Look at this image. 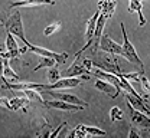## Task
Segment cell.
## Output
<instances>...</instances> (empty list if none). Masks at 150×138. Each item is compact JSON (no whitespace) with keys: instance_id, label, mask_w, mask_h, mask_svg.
<instances>
[{"instance_id":"6da1fadb","label":"cell","mask_w":150,"mask_h":138,"mask_svg":"<svg viewBox=\"0 0 150 138\" xmlns=\"http://www.w3.org/2000/svg\"><path fill=\"white\" fill-rule=\"evenodd\" d=\"M120 26H121V33H123V50H124L123 58H126L129 62H131L133 65H136L139 69H142V71H143L144 65H143L142 59L139 58V55H137V52H136L134 46L131 45L130 40H129L127 32H126V27H124V23L121 22V23H120Z\"/></svg>"},{"instance_id":"7a4b0ae2","label":"cell","mask_w":150,"mask_h":138,"mask_svg":"<svg viewBox=\"0 0 150 138\" xmlns=\"http://www.w3.org/2000/svg\"><path fill=\"white\" fill-rule=\"evenodd\" d=\"M4 26H6V30H9V32H12L16 38L22 40L25 45H26V38H25V30H23V23H22V16H20V12L16 10V12H13L7 20L4 22Z\"/></svg>"},{"instance_id":"3957f363","label":"cell","mask_w":150,"mask_h":138,"mask_svg":"<svg viewBox=\"0 0 150 138\" xmlns=\"http://www.w3.org/2000/svg\"><path fill=\"white\" fill-rule=\"evenodd\" d=\"M84 79L78 78V76H62L59 78L56 82L43 85V91H59V89H71L78 86Z\"/></svg>"},{"instance_id":"277c9868","label":"cell","mask_w":150,"mask_h":138,"mask_svg":"<svg viewBox=\"0 0 150 138\" xmlns=\"http://www.w3.org/2000/svg\"><path fill=\"white\" fill-rule=\"evenodd\" d=\"M26 46H28V50L29 52H33L39 56H48V58H54L56 60V65L59 63H64L67 58H68V53H56V52H52L46 48H40V46H36V45H32L29 42H26Z\"/></svg>"},{"instance_id":"5b68a950","label":"cell","mask_w":150,"mask_h":138,"mask_svg":"<svg viewBox=\"0 0 150 138\" xmlns=\"http://www.w3.org/2000/svg\"><path fill=\"white\" fill-rule=\"evenodd\" d=\"M98 49H101L103 52H107V53L117 55V56H123V55H124L123 46L118 45L117 42H114V40H112L110 36H107V35H103V36H101Z\"/></svg>"},{"instance_id":"8992f818","label":"cell","mask_w":150,"mask_h":138,"mask_svg":"<svg viewBox=\"0 0 150 138\" xmlns=\"http://www.w3.org/2000/svg\"><path fill=\"white\" fill-rule=\"evenodd\" d=\"M129 109H130V119H131V124L137 128H146V130H150V117L147 114L139 111V109H134L131 105L127 104Z\"/></svg>"},{"instance_id":"52a82bcc","label":"cell","mask_w":150,"mask_h":138,"mask_svg":"<svg viewBox=\"0 0 150 138\" xmlns=\"http://www.w3.org/2000/svg\"><path fill=\"white\" fill-rule=\"evenodd\" d=\"M95 88L98 89V91H101V92H104L105 95H108L110 98H117L118 95H120V89L114 85V83H111V82H108V81H104V79H98L97 78V81H95Z\"/></svg>"},{"instance_id":"ba28073f","label":"cell","mask_w":150,"mask_h":138,"mask_svg":"<svg viewBox=\"0 0 150 138\" xmlns=\"http://www.w3.org/2000/svg\"><path fill=\"white\" fill-rule=\"evenodd\" d=\"M42 105L46 106V108H55V109H59V111H79V109H84L79 105L69 104V102H65V101H61V99H56V101H43Z\"/></svg>"},{"instance_id":"9c48e42d","label":"cell","mask_w":150,"mask_h":138,"mask_svg":"<svg viewBox=\"0 0 150 138\" xmlns=\"http://www.w3.org/2000/svg\"><path fill=\"white\" fill-rule=\"evenodd\" d=\"M43 92L52 95V98L61 99V101H65V102H69V104H75V105H79L82 108L88 106V104L85 101H82L81 98H78L76 95H72V94H61V92H55V91H43Z\"/></svg>"},{"instance_id":"30bf717a","label":"cell","mask_w":150,"mask_h":138,"mask_svg":"<svg viewBox=\"0 0 150 138\" xmlns=\"http://www.w3.org/2000/svg\"><path fill=\"white\" fill-rule=\"evenodd\" d=\"M4 86L12 91H26V89H38L43 91V83H35V82H6Z\"/></svg>"},{"instance_id":"8fae6325","label":"cell","mask_w":150,"mask_h":138,"mask_svg":"<svg viewBox=\"0 0 150 138\" xmlns=\"http://www.w3.org/2000/svg\"><path fill=\"white\" fill-rule=\"evenodd\" d=\"M105 22H107L105 15L100 13L98 20H97V26H95V32H94V36H93V45H91V46H94V52L98 49V45H100V40H101V36H103V30H104Z\"/></svg>"},{"instance_id":"7c38bea8","label":"cell","mask_w":150,"mask_h":138,"mask_svg":"<svg viewBox=\"0 0 150 138\" xmlns=\"http://www.w3.org/2000/svg\"><path fill=\"white\" fill-rule=\"evenodd\" d=\"M3 52H4V50H3ZM3 58H4V60H3V78H1L3 83H6V82H19L20 78L18 76V74H15L13 69L10 68V63H9L10 59L6 58L4 55H3Z\"/></svg>"},{"instance_id":"4fadbf2b","label":"cell","mask_w":150,"mask_h":138,"mask_svg":"<svg viewBox=\"0 0 150 138\" xmlns=\"http://www.w3.org/2000/svg\"><path fill=\"white\" fill-rule=\"evenodd\" d=\"M42 4H55L54 0H18L10 4V9L16 7H35V6H42Z\"/></svg>"},{"instance_id":"5bb4252c","label":"cell","mask_w":150,"mask_h":138,"mask_svg":"<svg viewBox=\"0 0 150 138\" xmlns=\"http://www.w3.org/2000/svg\"><path fill=\"white\" fill-rule=\"evenodd\" d=\"M115 6H117V1L115 0H98V10L103 15H105L107 19L112 18L114 10H115Z\"/></svg>"},{"instance_id":"9a60e30c","label":"cell","mask_w":150,"mask_h":138,"mask_svg":"<svg viewBox=\"0 0 150 138\" xmlns=\"http://www.w3.org/2000/svg\"><path fill=\"white\" fill-rule=\"evenodd\" d=\"M29 104H30V99L29 98H23V97H16V98L13 99H9V106H7V109H10V111H26V108L29 106Z\"/></svg>"},{"instance_id":"2e32d148","label":"cell","mask_w":150,"mask_h":138,"mask_svg":"<svg viewBox=\"0 0 150 138\" xmlns=\"http://www.w3.org/2000/svg\"><path fill=\"white\" fill-rule=\"evenodd\" d=\"M6 43H4V48H6V50H22V53H25L26 50H28V46L25 45L23 48H20L18 43V39H16V36L12 33V32H9V30H6Z\"/></svg>"},{"instance_id":"e0dca14e","label":"cell","mask_w":150,"mask_h":138,"mask_svg":"<svg viewBox=\"0 0 150 138\" xmlns=\"http://www.w3.org/2000/svg\"><path fill=\"white\" fill-rule=\"evenodd\" d=\"M90 72L82 66V65H78L76 60H74V63L67 69L65 74H62L61 76H81V75H88Z\"/></svg>"},{"instance_id":"ac0fdd59","label":"cell","mask_w":150,"mask_h":138,"mask_svg":"<svg viewBox=\"0 0 150 138\" xmlns=\"http://www.w3.org/2000/svg\"><path fill=\"white\" fill-rule=\"evenodd\" d=\"M79 127H81V130L85 132L87 137H94V135H107V132H105L104 130L98 128V127H88V125H82V124H79Z\"/></svg>"},{"instance_id":"d6986e66","label":"cell","mask_w":150,"mask_h":138,"mask_svg":"<svg viewBox=\"0 0 150 138\" xmlns=\"http://www.w3.org/2000/svg\"><path fill=\"white\" fill-rule=\"evenodd\" d=\"M56 65V60L54 58H48V56H40V60L36 66L33 68V72L39 71L40 68H51V66H55Z\"/></svg>"},{"instance_id":"ffe728a7","label":"cell","mask_w":150,"mask_h":138,"mask_svg":"<svg viewBox=\"0 0 150 138\" xmlns=\"http://www.w3.org/2000/svg\"><path fill=\"white\" fill-rule=\"evenodd\" d=\"M139 83H140V88H142V97L144 99H147L150 95V81L144 76V74L140 76Z\"/></svg>"},{"instance_id":"44dd1931","label":"cell","mask_w":150,"mask_h":138,"mask_svg":"<svg viewBox=\"0 0 150 138\" xmlns=\"http://www.w3.org/2000/svg\"><path fill=\"white\" fill-rule=\"evenodd\" d=\"M22 92L25 94L26 98H29L30 101H36V102L43 104V98H42V95H40V92L38 89H26V91H22Z\"/></svg>"},{"instance_id":"7402d4cb","label":"cell","mask_w":150,"mask_h":138,"mask_svg":"<svg viewBox=\"0 0 150 138\" xmlns=\"http://www.w3.org/2000/svg\"><path fill=\"white\" fill-rule=\"evenodd\" d=\"M46 78H48V81L52 83V82H56L58 79L61 78V72L56 69L55 66H51L49 69H48V74H46Z\"/></svg>"},{"instance_id":"603a6c76","label":"cell","mask_w":150,"mask_h":138,"mask_svg":"<svg viewBox=\"0 0 150 138\" xmlns=\"http://www.w3.org/2000/svg\"><path fill=\"white\" fill-rule=\"evenodd\" d=\"M59 27H61V22H55V23H52V25H49V26H46L43 29V35L45 36H51V35H54L55 32L59 30Z\"/></svg>"},{"instance_id":"cb8c5ba5","label":"cell","mask_w":150,"mask_h":138,"mask_svg":"<svg viewBox=\"0 0 150 138\" xmlns=\"http://www.w3.org/2000/svg\"><path fill=\"white\" fill-rule=\"evenodd\" d=\"M110 119L111 121H121L123 119V111L118 106H112L110 109Z\"/></svg>"},{"instance_id":"d4e9b609","label":"cell","mask_w":150,"mask_h":138,"mask_svg":"<svg viewBox=\"0 0 150 138\" xmlns=\"http://www.w3.org/2000/svg\"><path fill=\"white\" fill-rule=\"evenodd\" d=\"M65 127H67V122H61V124H59V125L56 127V130H55V131H52V132H51V135H49V137H51V138L59 137V134L62 132V130H64Z\"/></svg>"},{"instance_id":"484cf974","label":"cell","mask_w":150,"mask_h":138,"mask_svg":"<svg viewBox=\"0 0 150 138\" xmlns=\"http://www.w3.org/2000/svg\"><path fill=\"white\" fill-rule=\"evenodd\" d=\"M88 72H91L93 71V68H94V62L91 59H88V58H82V63H81Z\"/></svg>"},{"instance_id":"4316f807","label":"cell","mask_w":150,"mask_h":138,"mask_svg":"<svg viewBox=\"0 0 150 138\" xmlns=\"http://www.w3.org/2000/svg\"><path fill=\"white\" fill-rule=\"evenodd\" d=\"M143 135V132H140L139 130H137V127H131L130 132H129V138H139Z\"/></svg>"},{"instance_id":"83f0119b","label":"cell","mask_w":150,"mask_h":138,"mask_svg":"<svg viewBox=\"0 0 150 138\" xmlns=\"http://www.w3.org/2000/svg\"><path fill=\"white\" fill-rule=\"evenodd\" d=\"M3 60H4L3 52H0V79L3 78Z\"/></svg>"},{"instance_id":"f1b7e54d","label":"cell","mask_w":150,"mask_h":138,"mask_svg":"<svg viewBox=\"0 0 150 138\" xmlns=\"http://www.w3.org/2000/svg\"><path fill=\"white\" fill-rule=\"evenodd\" d=\"M0 23H4V20H3V18L0 16Z\"/></svg>"},{"instance_id":"f546056e","label":"cell","mask_w":150,"mask_h":138,"mask_svg":"<svg viewBox=\"0 0 150 138\" xmlns=\"http://www.w3.org/2000/svg\"><path fill=\"white\" fill-rule=\"evenodd\" d=\"M3 50H4V48H3V46H0V52H3Z\"/></svg>"},{"instance_id":"4dcf8cb0","label":"cell","mask_w":150,"mask_h":138,"mask_svg":"<svg viewBox=\"0 0 150 138\" xmlns=\"http://www.w3.org/2000/svg\"><path fill=\"white\" fill-rule=\"evenodd\" d=\"M1 26H3V23H0V27H1Z\"/></svg>"}]
</instances>
